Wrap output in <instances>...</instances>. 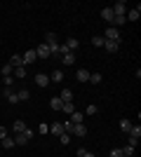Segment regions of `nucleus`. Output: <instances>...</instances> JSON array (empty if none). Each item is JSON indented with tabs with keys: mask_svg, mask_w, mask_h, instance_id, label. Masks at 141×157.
<instances>
[{
	"mask_svg": "<svg viewBox=\"0 0 141 157\" xmlns=\"http://www.w3.org/2000/svg\"><path fill=\"white\" fill-rule=\"evenodd\" d=\"M85 115H96V105H87V110H85Z\"/></svg>",
	"mask_w": 141,
	"mask_h": 157,
	"instance_id": "obj_37",
	"label": "nucleus"
},
{
	"mask_svg": "<svg viewBox=\"0 0 141 157\" xmlns=\"http://www.w3.org/2000/svg\"><path fill=\"white\" fill-rule=\"evenodd\" d=\"M61 105H64V101H61L59 96L49 98V108H52V110H61Z\"/></svg>",
	"mask_w": 141,
	"mask_h": 157,
	"instance_id": "obj_18",
	"label": "nucleus"
},
{
	"mask_svg": "<svg viewBox=\"0 0 141 157\" xmlns=\"http://www.w3.org/2000/svg\"><path fill=\"white\" fill-rule=\"evenodd\" d=\"M111 157H122V152H120V148H113V150H111Z\"/></svg>",
	"mask_w": 141,
	"mask_h": 157,
	"instance_id": "obj_39",
	"label": "nucleus"
},
{
	"mask_svg": "<svg viewBox=\"0 0 141 157\" xmlns=\"http://www.w3.org/2000/svg\"><path fill=\"white\" fill-rule=\"evenodd\" d=\"M57 42H59V40H57V33H47V35H45V45L47 47L57 45Z\"/></svg>",
	"mask_w": 141,
	"mask_h": 157,
	"instance_id": "obj_21",
	"label": "nucleus"
},
{
	"mask_svg": "<svg viewBox=\"0 0 141 157\" xmlns=\"http://www.w3.org/2000/svg\"><path fill=\"white\" fill-rule=\"evenodd\" d=\"M139 17H141V7L139 5L132 7V10H127V14H125V19H127V21H139Z\"/></svg>",
	"mask_w": 141,
	"mask_h": 157,
	"instance_id": "obj_4",
	"label": "nucleus"
},
{
	"mask_svg": "<svg viewBox=\"0 0 141 157\" xmlns=\"http://www.w3.org/2000/svg\"><path fill=\"white\" fill-rule=\"evenodd\" d=\"M64 47H66L68 52H73V54H75V49L80 47V42H78V40H75V38H68L66 42H64Z\"/></svg>",
	"mask_w": 141,
	"mask_h": 157,
	"instance_id": "obj_10",
	"label": "nucleus"
},
{
	"mask_svg": "<svg viewBox=\"0 0 141 157\" xmlns=\"http://www.w3.org/2000/svg\"><path fill=\"white\" fill-rule=\"evenodd\" d=\"M12 129H14V134H24V131H26V122H24V120H14Z\"/></svg>",
	"mask_w": 141,
	"mask_h": 157,
	"instance_id": "obj_12",
	"label": "nucleus"
},
{
	"mask_svg": "<svg viewBox=\"0 0 141 157\" xmlns=\"http://www.w3.org/2000/svg\"><path fill=\"white\" fill-rule=\"evenodd\" d=\"M118 47H120V42H111V40H106L104 49H106V52H111V54H115V52H118Z\"/></svg>",
	"mask_w": 141,
	"mask_h": 157,
	"instance_id": "obj_19",
	"label": "nucleus"
},
{
	"mask_svg": "<svg viewBox=\"0 0 141 157\" xmlns=\"http://www.w3.org/2000/svg\"><path fill=\"white\" fill-rule=\"evenodd\" d=\"M61 61H64L66 66H73V63H75L78 59H75V54H73V52H66L64 56H61Z\"/></svg>",
	"mask_w": 141,
	"mask_h": 157,
	"instance_id": "obj_15",
	"label": "nucleus"
},
{
	"mask_svg": "<svg viewBox=\"0 0 141 157\" xmlns=\"http://www.w3.org/2000/svg\"><path fill=\"white\" fill-rule=\"evenodd\" d=\"M5 98L10 103H19V98H17V92H14L12 87H5Z\"/></svg>",
	"mask_w": 141,
	"mask_h": 157,
	"instance_id": "obj_9",
	"label": "nucleus"
},
{
	"mask_svg": "<svg viewBox=\"0 0 141 157\" xmlns=\"http://www.w3.org/2000/svg\"><path fill=\"white\" fill-rule=\"evenodd\" d=\"M75 78L80 80V82H89V71H85V68H80V71L75 73Z\"/></svg>",
	"mask_w": 141,
	"mask_h": 157,
	"instance_id": "obj_20",
	"label": "nucleus"
},
{
	"mask_svg": "<svg viewBox=\"0 0 141 157\" xmlns=\"http://www.w3.org/2000/svg\"><path fill=\"white\" fill-rule=\"evenodd\" d=\"M127 10H129L127 2H122V0L113 5V14H115V17H125V14H127Z\"/></svg>",
	"mask_w": 141,
	"mask_h": 157,
	"instance_id": "obj_3",
	"label": "nucleus"
},
{
	"mask_svg": "<svg viewBox=\"0 0 141 157\" xmlns=\"http://www.w3.org/2000/svg\"><path fill=\"white\" fill-rule=\"evenodd\" d=\"M82 120H85V115H82V113H78V110L71 115V122H73V124H82Z\"/></svg>",
	"mask_w": 141,
	"mask_h": 157,
	"instance_id": "obj_23",
	"label": "nucleus"
},
{
	"mask_svg": "<svg viewBox=\"0 0 141 157\" xmlns=\"http://www.w3.org/2000/svg\"><path fill=\"white\" fill-rule=\"evenodd\" d=\"M35 85L40 87V89H45V87L49 85V75H45V73H38V75H35Z\"/></svg>",
	"mask_w": 141,
	"mask_h": 157,
	"instance_id": "obj_8",
	"label": "nucleus"
},
{
	"mask_svg": "<svg viewBox=\"0 0 141 157\" xmlns=\"http://www.w3.org/2000/svg\"><path fill=\"white\" fill-rule=\"evenodd\" d=\"M2 148H5V150H10V148H14V138L5 136V138H2Z\"/></svg>",
	"mask_w": 141,
	"mask_h": 157,
	"instance_id": "obj_29",
	"label": "nucleus"
},
{
	"mask_svg": "<svg viewBox=\"0 0 141 157\" xmlns=\"http://www.w3.org/2000/svg\"><path fill=\"white\" fill-rule=\"evenodd\" d=\"M75 157H78V155H75Z\"/></svg>",
	"mask_w": 141,
	"mask_h": 157,
	"instance_id": "obj_42",
	"label": "nucleus"
},
{
	"mask_svg": "<svg viewBox=\"0 0 141 157\" xmlns=\"http://www.w3.org/2000/svg\"><path fill=\"white\" fill-rule=\"evenodd\" d=\"M59 138H61V145H68V143H71V134H66V131H64Z\"/></svg>",
	"mask_w": 141,
	"mask_h": 157,
	"instance_id": "obj_33",
	"label": "nucleus"
},
{
	"mask_svg": "<svg viewBox=\"0 0 141 157\" xmlns=\"http://www.w3.org/2000/svg\"><path fill=\"white\" fill-rule=\"evenodd\" d=\"M125 21H127V19H125V17H115V19H113V26H122Z\"/></svg>",
	"mask_w": 141,
	"mask_h": 157,
	"instance_id": "obj_36",
	"label": "nucleus"
},
{
	"mask_svg": "<svg viewBox=\"0 0 141 157\" xmlns=\"http://www.w3.org/2000/svg\"><path fill=\"white\" fill-rule=\"evenodd\" d=\"M78 157H96V155L89 152V150H85V148H80V150H78Z\"/></svg>",
	"mask_w": 141,
	"mask_h": 157,
	"instance_id": "obj_32",
	"label": "nucleus"
},
{
	"mask_svg": "<svg viewBox=\"0 0 141 157\" xmlns=\"http://www.w3.org/2000/svg\"><path fill=\"white\" fill-rule=\"evenodd\" d=\"M12 71H14L12 66H10V63H5V66H2V78H5V75H12Z\"/></svg>",
	"mask_w": 141,
	"mask_h": 157,
	"instance_id": "obj_34",
	"label": "nucleus"
},
{
	"mask_svg": "<svg viewBox=\"0 0 141 157\" xmlns=\"http://www.w3.org/2000/svg\"><path fill=\"white\" fill-rule=\"evenodd\" d=\"M129 127H132V122H129V120H120V129L125 131V134L129 131Z\"/></svg>",
	"mask_w": 141,
	"mask_h": 157,
	"instance_id": "obj_31",
	"label": "nucleus"
},
{
	"mask_svg": "<svg viewBox=\"0 0 141 157\" xmlns=\"http://www.w3.org/2000/svg\"><path fill=\"white\" fill-rule=\"evenodd\" d=\"M49 134L61 136V134H64V124H61V122H52V124H49Z\"/></svg>",
	"mask_w": 141,
	"mask_h": 157,
	"instance_id": "obj_11",
	"label": "nucleus"
},
{
	"mask_svg": "<svg viewBox=\"0 0 141 157\" xmlns=\"http://www.w3.org/2000/svg\"><path fill=\"white\" fill-rule=\"evenodd\" d=\"M12 78L14 80H24V78H26V68H24V66H21V68H14V71H12Z\"/></svg>",
	"mask_w": 141,
	"mask_h": 157,
	"instance_id": "obj_16",
	"label": "nucleus"
},
{
	"mask_svg": "<svg viewBox=\"0 0 141 157\" xmlns=\"http://www.w3.org/2000/svg\"><path fill=\"white\" fill-rule=\"evenodd\" d=\"M104 40H111V42H120V31L115 26H108L106 28V35H104Z\"/></svg>",
	"mask_w": 141,
	"mask_h": 157,
	"instance_id": "obj_2",
	"label": "nucleus"
},
{
	"mask_svg": "<svg viewBox=\"0 0 141 157\" xmlns=\"http://www.w3.org/2000/svg\"><path fill=\"white\" fill-rule=\"evenodd\" d=\"M101 19H104V21H108V24L113 26V19H115L113 7H104V10H101Z\"/></svg>",
	"mask_w": 141,
	"mask_h": 157,
	"instance_id": "obj_6",
	"label": "nucleus"
},
{
	"mask_svg": "<svg viewBox=\"0 0 141 157\" xmlns=\"http://www.w3.org/2000/svg\"><path fill=\"white\" fill-rule=\"evenodd\" d=\"M61 101H73V92H71V89H61Z\"/></svg>",
	"mask_w": 141,
	"mask_h": 157,
	"instance_id": "obj_27",
	"label": "nucleus"
},
{
	"mask_svg": "<svg viewBox=\"0 0 141 157\" xmlns=\"http://www.w3.org/2000/svg\"><path fill=\"white\" fill-rule=\"evenodd\" d=\"M7 136V129H5V127H0V138H5Z\"/></svg>",
	"mask_w": 141,
	"mask_h": 157,
	"instance_id": "obj_41",
	"label": "nucleus"
},
{
	"mask_svg": "<svg viewBox=\"0 0 141 157\" xmlns=\"http://www.w3.org/2000/svg\"><path fill=\"white\" fill-rule=\"evenodd\" d=\"M61 110L66 113V115H73V113H75V105H73V101H64V105H61Z\"/></svg>",
	"mask_w": 141,
	"mask_h": 157,
	"instance_id": "obj_17",
	"label": "nucleus"
},
{
	"mask_svg": "<svg viewBox=\"0 0 141 157\" xmlns=\"http://www.w3.org/2000/svg\"><path fill=\"white\" fill-rule=\"evenodd\" d=\"M21 59H24V63H33V61L38 59V56H35V49H26V52H24V56H21Z\"/></svg>",
	"mask_w": 141,
	"mask_h": 157,
	"instance_id": "obj_13",
	"label": "nucleus"
},
{
	"mask_svg": "<svg viewBox=\"0 0 141 157\" xmlns=\"http://www.w3.org/2000/svg\"><path fill=\"white\" fill-rule=\"evenodd\" d=\"M28 143V138L24 136V134H17V136H14V145H26Z\"/></svg>",
	"mask_w": 141,
	"mask_h": 157,
	"instance_id": "obj_28",
	"label": "nucleus"
},
{
	"mask_svg": "<svg viewBox=\"0 0 141 157\" xmlns=\"http://www.w3.org/2000/svg\"><path fill=\"white\" fill-rule=\"evenodd\" d=\"M10 66H12V68H21V66H24V59H21V54H12V59H10Z\"/></svg>",
	"mask_w": 141,
	"mask_h": 157,
	"instance_id": "obj_14",
	"label": "nucleus"
},
{
	"mask_svg": "<svg viewBox=\"0 0 141 157\" xmlns=\"http://www.w3.org/2000/svg\"><path fill=\"white\" fill-rule=\"evenodd\" d=\"M38 131H40V134H49V124H45V122H40V127H38Z\"/></svg>",
	"mask_w": 141,
	"mask_h": 157,
	"instance_id": "obj_35",
	"label": "nucleus"
},
{
	"mask_svg": "<svg viewBox=\"0 0 141 157\" xmlns=\"http://www.w3.org/2000/svg\"><path fill=\"white\" fill-rule=\"evenodd\" d=\"M120 152H122V157H134V145H125V148H120Z\"/></svg>",
	"mask_w": 141,
	"mask_h": 157,
	"instance_id": "obj_22",
	"label": "nucleus"
},
{
	"mask_svg": "<svg viewBox=\"0 0 141 157\" xmlns=\"http://www.w3.org/2000/svg\"><path fill=\"white\" fill-rule=\"evenodd\" d=\"M14 85V78L12 75H5V87H12Z\"/></svg>",
	"mask_w": 141,
	"mask_h": 157,
	"instance_id": "obj_38",
	"label": "nucleus"
},
{
	"mask_svg": "<svg viewBox=\"0 0 141 157\" xmlns=\"http://www.w3.org/2000/svg\"><path fill=\"white\" fill-rule=\"evenodd\" d=\"M127 141H129V145H136V143H139V136H141V127L139 124H132V127H129V131H127Z\"/></svg>",
	"mask_w": 141,
	"mask_h": 157,
	"instance_id": "obj_1",
	"label": "nucleus"
},
{
	"mask_svg": "<svg viewBox=\"0 0 141 157\" xmlns=\"http://www.w3.org/2000/svg\"><path fill=\"white\" fill-rule=\"evenodd\" d=\"M89 82H92V85H99V82H101V75H99V73H89Z\"/></svg>",
	"mask_w": 141,
	"mask_h": 157,
	"instance_id": "obj_30",
	"label": "nucleus"
},
{
	"mask_svg": "<svg viewBox=\"0 0 141 157\" xmlns=\"http://www.w3.org/2000/svg\"><path fill=\"white\" fill-rule=\"evenodd\" d=\"M24 136H26L28 141H31V138H33V129H28V127H26V131H24Z\"/></svg>",
	"mask_w": 141,
	"mask_h": 157,
	"instance_id": "obj_40",
	"label": "nucleus"
},
{
	"mask_svg": "<svg viewBox=\"0 0 141 157\" xmlns=\"http://www.w3.org/2000/svg\"><path fill=\"white\" fill-rule=\"evenodd\" d=\"M35 56H38V59H47V56H49V47H47L45 42L38 45V47H35Z\"/></svg>",
	"mask_w": 141,
	"mask_h": 157,
	"instance_id": "obj_7",
	"label": "nucleus"
},
{
	"mask_svg": "<svg viewBox=\"0 0 141 157\" xmlns=\"http://www.w3.org/2000/svg\"><path fill=\"white\" fill-rule=\"evenodd\" d=\"M17 98H19V101H28V98H31V92H28V89H19V92H17Z\"/></svg>",
	"mask_w": 141,
	"mask_h": 157,
	"instance_id": "obj_25",
	"label": "nucleus"
},
{
	"mask_svg": "<svg viewBox=\"0 0 141 157\" xmlns=\"http://www.w3.org/2000/svg\"><path fill=\"white\" fill-rule=\"evenodd\" d=\"M49 82H64V73H61V71H54L52 75H49Z\"/></svg>",
	"mask_w": 141,
	"mask_h": 157,
	"instance_id": "obj_24",
	"label": "nucleus"
},
{
	"mask_svg": "<svg viewBox=\"0 0 141 157\" xmlns=\"http://www.w3.org/2000/svg\"><path fill=\"white\" fill-rule=\"evenodd\" d=\"M92 45H94V47H104V45H106L104 35H94V38H92Z\"/></svg>",
	"mask_w": 141,
	"mask_h": 157,
	"instance_id": "obj_26",
	"label": "nucleus"
},
{
	"mask_svg": "<svg viewBox=\"0 0 141 157\" xmlns=\"http://www.w3.org/2000/svg\"><path fill=\"white\" fill-rule=\"evenodd\" d=\"M71 136H78V138L87 136V127H85V124H73V129H71Z\"/></svg>",
	"mask_w": 141,
	"mask_h": 157,
	"instance_id": "obj_5",
	"label": "nucleus"
}]
</instances>
